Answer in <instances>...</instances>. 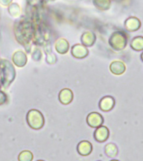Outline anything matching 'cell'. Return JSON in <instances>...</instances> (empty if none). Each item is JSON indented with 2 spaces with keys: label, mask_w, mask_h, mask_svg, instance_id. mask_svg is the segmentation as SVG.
I'll list each match as a JSON object with an SVG mask.
<instances>
[{
  "label": "cell",
  "mask_w": 143,
  "mask_h": 161,
  "mask_svg": "<svg viewBox=\"0 0 143 161\" xmlns=\"http://www.w3.org/2000/svg\"><path fill=\"white\" fill-rule=\"evenodd\" d=\"M96 36L93 31H87L83 32V34L81 36V42L83 46L89 47L95 43Z\"/></svg>",
  "instance_id": "13"
},
{
  "label": "cell",
  "mask_w": 143,
  "mask_h": 161,
  "mask_svg": "<svg viewBox=\"0 0 143 161\" xmlns=\"http://www.w3.org/2000/svg\"><path fill=\"white\" fill-rule=\"evenodd\" d=\"M59 101L62 105H69L73 100V93L70 89L65 88L59 92Z\"/></svg>",
  "instance_id": "11"
},
{
  "label": "cell",
  "mask_w": 143,
  "mask_h": 161,
  "mask_svg": "<svg viewBox=\"0 0 143 161\" xmlns=\"http://www.w3.org/2000/svg\"><path fill=\"white\" fill-rule=\"evenodd\" d=\"M0 88H1V86H0ZM7 101H8V96H7L5 93L2 91L1 89H0V106L5 104Z\"/></svg>",
  "instance_id": "24"
},
{
  "label": "cell",
  "mask_w": 143,
  "mask_h": 161,
  "mask_svg": "<svg viewBox=\"0 0 143 161\" xmlns=\"http://www.w3.org/2000/svg\"><path fill=\"white\" fill-rule=\"evenodd\" d=\"M43 0H27V3L28 5L31 6L33 8H37L40 5H41Z\"/></svg>",
  "instance_id": "23"
},
{
  "label": "cell",
  "mask_w": 143,
  "mask_h": 161,
  "mask_svg": "<svg viewBox=\"0 0 143 161\" xmlns=\"http://www.w3.org/2000/svg\"><path fill=\"white\" fill-rule=\"evenodd\" d=\"M37 161H44V160H41V159H40V160H37Z\"/></svg>",
  "instance_id": "28"
},
{
  "label": "cell",
  "mask_w": 143,
  "mask_h": 161,
  "mask_svg": "<svg viewBox=\"0 0 143 161\" xmlns=\"http://www.w3.org/2000/svg\"><path fill=\"white\" fill-rule=\"evenodd\" d=\"M141 23L140 20L136 17H130L124 21V29L128 31H136L140 28Z\"/></svg>",
  "instance_id": "10"
},
{
  "label": "cell",
  "mask_w": 143,
  "mask_h": 161,
  "mask_svg": "<svg viewBox=\"0 0 143 161\" xmlns=\"http://www.w3.org/2000/svg\"><path fill=\"white\" fill-rule=\"evenodd\" d=\"M8 12L13 18H19L22 14V9L17 3H12L8 7Z\"/></svg>",
  "instance_id": "16"
},
{
  "label": "cell",
  "mask_w": 143,
  "mask_h": 161,
  "mask_svg": "<svg viewBox=\"0 0 143 161\" xmlns=\"http://www.w3.org/2000/svg\"><path fill=\"white\" fill-rule=\"evenodd\" d=\"M94 139L98 143H103L108 139L109 137V130L105 126H100L96 128L93 133Z\"/></svg>",
  "instance_id": "8"
},
{
  "label": "cell",
  "mask_w": 143,
  "mask_h": 161,
  "mask_svg": "<svg viewBox=\"0 0 143 161\" xmlns=\"http://www.w3.org/2000/svg\"><path fill=\"white\" fill-rule=\"evenodd\" d=\"M140 59H141V61L143 62V53L140 54Z\"/></svg>",
  "instance_id": "26"
},
{
  "label": "cell",
  "mask_w": 143,
  "mask_h": 161,
  "mask_svg": "<svg viewBox=\"0 0 143 161\" xmlns=\"http://www.w3.org/2000/svg\"><path fill=\"white\" fill-rule=\"evenodd\" d=\"M93 2L96 8L102 11L109 9L111 6V0H93Z\"/></svg>",
  "instance_id": "18"
},
{
  "label": "cell",
  "mask_w": 143,
  "mask_h": 161,
  "mask_svg": "<svg viewBox=\"0 0 143 161\" xmlns=\"http://www.w3.org/2000/svg\"><path fill=\"white\" fill-rule=\"evenodd\" d=\"M26 121L29 127L34 130H39L42 128L45 124V118L43 114L35 109H32L28 111Z\"/></svg>",
  "instance_id": "4"
},
{
  "label": "cell",
  "mask_w": 143,
  "mask_h": 161,
  "mask_svg": "<svg viewBox=\"0 0 143 161\" xmlns=\"http://www.w3.org/2000/svg\"><path fill=\"white\" fill-rule=\"evenodd\" d=\"M15 79V69L6 59H0V86L7 89Z\"/></svg>",
  "instance_id": "1"
},
{
  "label": "cell",
  "mask_w": 143,
  "mask_h": 161,
  "mask_svg": "<svg viewBox=\"0 0 143 161\" xmlns=\"http://www.w3.org/2000/svg\"><path fill=\"white\" fill-rule=\"evenodd\" d=\"M34 158V155L32 152L29 150H24L20 152L18 156L19 161H32Z\"/></svg>",
  "instance_id": "20"
},
{
  "label": "cell",
  "mask_w": 143,
  "mask_h": 161,
  "mask_svg": "<svg viewBox=\"0 0 143 161\" xmlns=\"http://www.w3.org/2000/svg\"><path fill=\"white\" fill-rule=\"evenodd\" d=\"M130 47L132 48L133 50L140 51L143 50V36H136L133 38L130 42Z\"/></svg>",
  "instance_id": "19"
},
{
  "label": "cell",
  "mask_w": 143,
  "mask_h": 161,
  "mask_svg": "<svg viewBox=\"0 0 143 161\" xmlns=\"http://www.w3.org/2000/svg\"><path fill=\"white\" fill-rule=\"evenodd\" d=\"M114 105H115V100L112 96L107 95L104 96L100 100L99 103H98V106L101 111H111L112 109L114 108Z\"/></svg>",
  "instance_id": "9"
},
{
  "label": "cell",
  "mask_w": 143,
  "mask_h": 161,
  "mask_svg": "<svg viewBox=\"0 0 143 161\" xmlns=\"http://www.w3.org/2000/svg\"><path fill=\"white\" fill-rule=\"evenodd\" d=\"M24 20V19H23ZM20 35V38L18 39V42L24 46V42H29L31 37L34 34V30L31 22L21 21L19 22V26L15 27V34Z\"/></svg>",
  "instance_id": "2"
},
{
  "label": "cell",
  "mask_w": 143,
  "mask_h": 161,
  "mask_svg": "<svg viewBox=\"0 0 143 161\" xmlns=\"http://www.w3.org/2000/svg\"><path fill=\"white\" fill-rule=\"evenodd\" d=\"M71 53L72 57H74L75 58L82 59L88 55V50L87 47H85L82 44H75L72 47Z\"/></svg>",
  "instance_id": "7"
},
{
  "label": "cell",
  "mask_w": 143,
  "mask_h": 161,
  "mask_svg": "<svg viewBox=\"0 0 143 161\" xmlns=\"http://www.w3.org/2000/svg\"><path fill=\"white\" fill-rule=\"evenodd\" d=\"M12 61L16 67L23 68L26 65L27 62H28L27 54L24 53L23 51H16L12 56Z\"/></svg>",
  "instance_id": "6"
},
{
  "label": "cell",
  "mask_w": 143,
  "mask_h": 161,
  "mask_svg": "<svg viewBox=\"0 0 143 161\" xmlns=\"http://www.w3.org/2000/svg\"><path fill=\"white\" fill-rule=\"evenodd\" d=\"M118 147H117L114 143H108L107 145L104 147V153L108 157H111V158H114L116 157L118 154Z\"/></svg>",
  "instance_id": "17"
},
{
  "label": "cell",
  "mask_w": 143,
  "mask_h": 161,
  "mask_svg": "<svg viewBox=\"0 0 143 161\" xmlns=\"http://www.w3.org/2000/svg\"><path fill=\"white\" fill-rule=\"evenodd\" d=\"M54 47H55V49H56V52L59 54H61V55L66 54L69 51V48H70L69 42L64 38H59V39L56 40Z\"/></svg>",
  "instance_id": "15"
},
{
  "label": "cell",
  "mask_w": 143,
  "mask_h": 161,
  "mask_svg": "<svg viewBox=\"0 0 143 161\" xmlns=\"http://www.w3.org/2000/svg\"><path fill=\"white\" fill-rule=\"evenodd\" d=\"M109 70L114 75H121L126 70V66L122 61H113L109 65Z\"/></svg>",
  "instance_id": "14"
},
{
  "label": "cell",
  "mask_w": 143,
  "mask_h": 161,
  "mask_svg": "<svg viewBox=\"0 0 143 161\" xmlns=\"http://www.w3.org/2000/svg\"><path fill=\"white\" fill-rule=\"evenodd\" d=\"M57 61V58H56V55H54L51 51L50 50V52L48 53L46 51V58H45V62L49 64H55Z\"/></svg>",
  "instance_id": "21"
},
{
  "label": "cell",
  "mask_w": 143,
  "mask_h": 161,
  "mask_svg": "<svg viewBox=\"0 0 143 161\" xmlns=\"http://www.w3.org/2000/svg\"><path fill=\"white\" fill-rule=\"evenodd\" d=\"M87 123L89 127L93 128H97V127L102 126L103 123V117L102 115L98 112H91L87 115Z\"/></svg>",
  "instance_id": "5"
},
{
  "label": "cell",
  "mask_w": 143,
  "mask_h": 161,
  "mask_svg": "<svg viewBox=\"0 0 143 161\" xmlns=\"http://www.w3.org/2000/svg\"><path fill=\"white\" fill-rule=\"evenodd\" d=\"M13 0H0V5L3 8H7L12 3Z\"/></svg>",
  "instance_id": "25"
},
{
  "label": "cell",
  "mask_w": 143,
  "mask_h": 161,
  "mask_svg": "<svg viewBox=\"0 0 143 161\" xmlns=\"http://www.w3.org/2000/svg\"><path fill=\"white\" fill-rule=\"evenodd\" d=\"M111 161H119V160H116V159H113V160H111Z\"/></svg>",
  "instance_id": "27"
},
{
  "label": "cell",
  "mask_w": 143,
  "mask_h": 161,
  "mask_svg": "<svg viewBox=\"0 0 143 161\" xmlns=\"http://www.w3.org/2000/svg\"><path fill=\"white\" fill-rule=\"evenodd\" d=\"M77 153L82 156H87L89 155L92 151H93V145L90 142L88 141H81L77 147Z\"/></svg>",
  "instance_id": "12"
},
{
  "label": "cell",
  "mask_w": 143,
  "mask_h": 161,
  "mask_svg": "<svg viewBox=\"0 0 143 161\" xmlns=\"http://www.w3.org/2000/svg\"><path fill=\"white\" fill-rule=\"evenodd\" d=\"M128 37L126 33L121 31H117L113 32L109 37V46L115 51L124 50L126 45H127Z\"/></svg>",
  "instance_id": "3"
},
{
  "label": "cell",
  "mask_w": 143,
  "mask_h": 161,
  "mask_svg": "<svg viewBox=\"0 0 143 161\" xmlns=\"http://www.w3.org/2000/svg\"><path fill=\"white\" fill-rule=\"evenodd\" d=\"M42 58V53H41V51L39 49V48H35L32 53V59L34 60V61L38 62L40 59H41Z\"/></svg>",
  "instance_id": "22"
}]
</instances>
